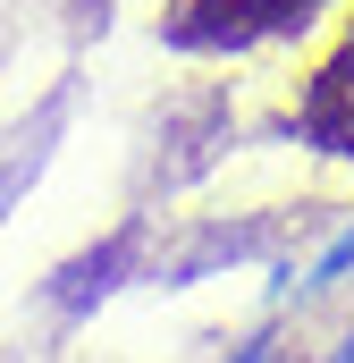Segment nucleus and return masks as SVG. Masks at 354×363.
<instances>
[{"instance_id":"2","label":"nucleus","mask_w":354,"mask_h":363,"mask_svg":"<svg viewBox=\"0 0 354 363\" xmlns=\"http://www.w3.org/2000/svg\"><path fill=\"white\" fill-rule=\"evenodd\" d=\"M228 9H236V34H287V26H312L346 0H228Z\"/></svg>"},{"instance_id":"1","label":"nucleus","mask_w":354,"mask_h":363,"mask_svg":"<svg viewBox=\"0 0 354 363\" xmlns=\"http://www.w3.org/2000/svg\"><path fill=\"white\" fill-rule=\"evenodd\" d=\"M304 127L321 135V152H354V17H346V34H338V51L321 60V77H312Z\"/></svg>"},{"instance_id":"3","label":"nucleus","mask_w":354,"mask_h":363,"mask_svg":"<svg viewBox=\"0 0 354 363\" xmlns=\"http://www.w3.org/2000/svg\"><path fill=\"white\" fill-rule=\"evenodd\" d=\"M346 271H354V220L338 228V237H329V245H321V254H312V271H304V296H321V287H338Z\"/></svg>"}]
</instances>
